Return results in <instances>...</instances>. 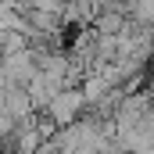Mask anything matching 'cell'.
I'll list each match as a JSON object with an SVG mask.
<instances>
[{"mask_svg":"<svg viewBox=\"0 0 154 154\" xmlns=\"http://www.w3.org/2000/svg\"><path fill=\"white\" fill-rule=\"evenodd\" d=\"M82 108H86V100H82L79 86H72V90H61V93L47 104V118H50L57 129H68V125H75L79 118H82Z\"/></svg>","mask_w":154,"mask_h":154,"instance_id":"1","label":"cell"}]
</instances>
